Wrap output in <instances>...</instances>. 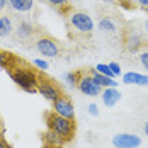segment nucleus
I'll use <instances>...</instances> for the list:
<instances>
[{
	"instance_id": "0eeeda50",
	"label": "nucleus",
	"mask_w": 148,
	"mask_h": 148,
	"mask_svg": "<svg viewBox=\"0 0 148 148\" xmlns=\"http://www.w3.org/2000/svg\"><path fill=\"white\" fill-rule=\"evenodd\" d=\"M36 32H38V29L31 24L29 21H19L14 31L15 38L19 41H22L24 45H26V41H34L36 39Z\"/></svg>"
},
{
	"instance_id": "7c9ffc66",
	"label": "nucleus",
	"mask_w": 148,
	"mask_h": 148,
	"mask_svg": "<svg viewBox=\"0 0 148 148\" xmlns=\"http://www.w3.org/2000/svg\"><path fill=\"white\" fill-rule=\"evenodd\" d=\"M48 148H60V147H48Z\"/></svg>"
},
{
	"instance_id": "dca6fc26",
	"label": "nucleus",
	"mask_w": 148,
	"mask_h": 148,
	"mask_svg": "<svg viewBox=\"0 0 148 148\" xmlns=\"http://www.w3.org/2000/svg\"><path fill=\"white\" fill-rule=\"evenodd\" d=\"M45 141L48 147H61L63 143H65V140L60 136V134H56L55 131H51V130H48L45 134Z\"/></svg>"
},
{
	"instance_id": "bb28decb",
	"label": "nucleus",
	"mask_w": 148,
	"mask_h": 148,
	"mask_svg": "<svg viewBox=\"0 0 148 148\" xmlns=\"http://www.w3.org/2000/svg\"><path fill=\"white\" fill-rule=\"evenodd\" d=\"M9 5V0H0V12H3V9Z\"/></svg>"
},
{
	"instance_id": "a211bd4d",
	"label": "nucleus",
	"mask_w": 148,
	"mask_h": 148,
	"mask_svg": "<svg viewBox=\"0 0 148 148\" xmlns=\"http://www.w3.org/2000/svg\"><path fill=\"white\" fill-rule=\"evenodd\" d=\"M14 61H15V58L10 55V53L0 49V68H5V70H7L10 65H14Z\"/></svg>"
},
{
	"instance_id": "1a4fd4ad",
	"label": "nucleus",
	"mask_w": 148,
	"mask_h": 148,
	"mask_svg": "<svg viewBox=\"0 0 148 148\" xmlns=\"http://www.w3.org/2000/svg\"><path fill=\"white\" fill-rule=\"evenodd\" d=\"M112 145L116 148H138L141 145V138L131 133H119L112 138Z\"/></svg>"
},
{
	"instance_id": "2eb2a0df",
	"label": "nucleus",
	"mask_w": 148,
	"mask_h": 148,
	"mask_svg": "<svg viewBox=\"0 0 148 148\" xmlns=\"http://www.w3.org/2000/svg\"><path fill=\"white\" fill-rule=\"evenodd\" d=\"M9 7L15 12H31L34 0H9Z\"/></svg>"
},
{
	"instance_id": "393cba45",
	"label": "nucleus",
	"mask_w": 148,
	"mask_h": 148,
	"mask_svg": "<svg viewBox=\"0 0 148 148\" xmlns=\"http://www.w3.org/2000/svg\"><path fill=\"white\" fill-rule=\"evenodd\" d=\"M89 114H92V116H97L99 114V107L95 104H90L89 106Z\"/></svg>"
},
{
	"instance_id": "6e6552de",
	"label": "nucleus",
	"mask_w": 148,
	"mask_h": 148,
	"mask_svg": "<svg viewBox=\"0 0 148 148\" xmlns=\"http://www.w3.org/2000/svg\"><path fill=\"white\" fill-rule=\"evenodd\" d=\"M53 112H56L63 118H68V119H75V107L73 102L66 97V95H61L58 97L55 102H53Z\"/></svg>"
},
{
	"instance_id": "7ed1b4c3",
	"label": "nucleus",
	"mask_w": 148,
	"mask_h": 148,
	"mask_svg": "<svg viewBox=\"0 0 148 148\" xmlns=\"http://www.w3.org/2000/svg\"><path fill=\"white\" fill-rule=\"evenodd\" d=\"M34 48L39 51V55L43 56H48V58H56L61 51L60 48V43L55 39V38H49V36H36L34 39Z\"/></svg>"
},
{
	"instance_id": "aec40b11",
	"label": "nucleus",
	"mask_w": 148,
	"mask_h": 148,
	"mask_svg": "<svg viewBox=\"0 0 148 148\" xmlns=\"http://www.w3.org/2000/svg\"><path fill=\"white\" fill-rule=\"evenodd\" d=\"M95 70L99 72V73L106 75V77H109V78H116V75L114 72L109 68V65H106V63H99V65H95Z\"/></svg>"
},
{
	"instance_id": "c756f323",
	"label": "nucleus",
	"mask_w": 148,
	"mask_h": 148,
	"mask_svg": "<svg viewBox=\"0 0 148 148\" xmlns=\"http://www.w3.org/2000/svg\"><path fill=\"white\" fill-rule=\"evenodd\" d=\"M143 131H145V134H147V136H148V123H147V124H145V128H143Z\"/></svg>"
},
{
	"instance_id": "cd10ccee",
	"label": "nucleus",
	"mask_w": 148,
	"mask_h": 148,
	"mask_svg": "<svg viewBox=\"0 0 148 148\" xmlns=\"http://www.w3.org/2000/svg\"><path fill=\"white\" fill-rule=\"evenodd\" d=\"M136 3L140 7H148V0H136Z\"/></svg>"
},
{
	"instance_id": "f3484780",
	"label": "nucleus",
	"mask_w": 148,
	"mask_h": 148,
	"mask_svg": "<svg viewBox=\"0 0 148 148\" xmlns=\"http://www.w3.org/2000/svg\"><path fill=\"white\" fill-rule=\"evenodd\" d=\"M97 27L104 32H114L116 31V24L111 21V19H107V17H102L101 21H99V24H97Z\"/></svg>"
},
{
	"instance_id": "c85d7f7f",
	"label": "nucleus",
	"mask_w": 148,
	"mask_h": 148,
	"mask_svg": "<svg viewBox=\"0 0 148 148\" xmlns=\"http://www.w3.org/2000/svg\"><path fill=\"white\" fill-rule=\"evenodd\" d=\"M143 26H145V31H147V34H148V19L143 22Z\"/></svg>"
},
{
	"instance_id": "412c9836",
	"label": "nucleus",
	"mask_w": 148,
	"mask_h": 148,
	"mask_svg": "<svg viewBox=\"0 0 148 148\" xmlns=\"http://www.w3.org/2000/svg\"><path fill=\"white\" fill-rule=\"evenodd\" d=\"M32 65H34L36 68H39L41 72H45V70H48V68H49L48 61H45V60H39V58H36V60H34V61H32Z\"/></svg>"
},
{
	"instance_id": "6ab92c4d",
	"label": "nucleus",
	"mask_w": 148,
	"mask_h": 148,
	"mask_svg": "<svg viewBox=\"0 0 148 148\" xmlns=\"http://www.w3.org/2000/svg\"><path fill=\"white\" fill-rule=\"evenodd\" d=\"M80 77H82V72H70V73L65 75V78H66L68 85H72V87H77V85H78Z\"/></svg>"
},
{
	"instance_id": "4be33fe9",
	"label": "nucleus",
	"mask_w": 148,
	"mask_h": 148,
	"mask_svg": "<svg viewBox=\"0 0 148 148\" xmlns=\"http://www.w3.org/2000/svg\"><path fill=\"white\" fill-rule=\"evenodd\" d=\"M49 5H53V7H58V9H61V7H65L66 3H68V0H46Z\"/></svg>"
},
{
	"instance_id": "423d86ee",
	"label": "nucleus",
	"mask_w": 148,
	"mask_h": 148,
	"mask_svg": "<svg viewBox=\"0 0 148 148\" xmlns=\"http://www.w3.org/2000/svg\"><path fill=\"white\" fill-rule=\"evenodd\" d=\"M77 89L80 90L82 94L89 95V97H97V95H101V94H102V87H101L94 78H92V75H90V73H82L80 82H78V85H77Z\"/></svg>"
},
{
	"instance_id": "ddd939ff",
	"label": "nucleus",
	"mask_w": 148,
	"mask_h": 148,
	"mask_svg": "<svg viewBox=\"0 0 148 148\" xmlns=\"http://www.w3.org/2000/svg\"><path fill=\"white\" fill-rule=\"evenodd\" d=\"M15 24L14 19L10 15H0V38H7L10 36L15 31Z\"/></svg>"
},
{
	"instance_id": "4468645a",
	"label": "nucleus",
	"mask_w": 148,
	"mask_h": 148,
	"mask_svg": "<svg viewBox=\"0 0 148 148\" xmlns=\"http://www.w3.org/2000/svg\"><path fill=\"white\" fill-rule=\"evenodd\" d=\"M89 73L92 75V78H94L102 89H106V87H118V82H116L114 78H109V77H106V75L99 73L95 68H89Z\"/></svg>"
},
{
	"instance_id": "a878e982",
	"label": "nucleus",
	"mask_w": 148,
	"mask_h": 148,
	"mask_svg": "<svg viewBox=\"0 0 148 148\" xmlns=\"http://www.w3.org/2000/svg\"><path fill=\"white\" fill-rule=\"evenodd\" d=\"M0 148H12V147H10V145H9V143L2 138V136H0Z\"/></svg>"
},
{
	"instance_id": "9b49d317",
	"label": "nucleus",
	"mask_w": 148,
	"mask_h": 148,
	"mask_svg": "<svg viewBox=\"0 0 148 148\" xmlns=\"http://www.w3.org/2000/svg\"><path fill=\"white\" fill-rule=\"evenodd\" d=\"M124 45H126V48H128L130 51H138L140 46L143 45V38L140 36L138 31L130 29L128 34H126V38H124Z\"/></svg>"
},
{
	"instance_id": "9d476101",
	"label": "nucleus",
	"mask_w": 148,
	"mask_h": 148,
	"mask_svg": "<svg viewBox=\"0 0 148 148\" xmlns=\"http://www.w3.org/2000/svg\"><path fill=\"white\" fill-rule=\"evenodd\" d=\"M101 97H102L104 106L112 107V106H116V104L121 101V92H119L116 87H106V89H102Z\"/></svg>"
},
{
	"instance_id": "b1692460",
	"label": "nucleus",
	"mask_w": 148,
	"mask_h": 148,
	"mask_svg": "<svg viewBox=\"0 0 148 148\" xmlns=\"http://www.w3.org/2000/svg\"><path fill=\"white\" fill-rule=\"evenodd\" d=\"M140 63L143 65V68L148 70V51H143V53L140 55Z\"/></svg>"
},
{
	"instance_id": "5701e85b",
	"label": "nucleus",
	"mask_w": 148,
	"mask_h": 148,
	"mask_svg": "<svg viewBox=\"0 0 148 148\" xmlns=\"http://www.w3.org/2000/svg\"><path fill=\"white\" fill-rule=\"evenodd\" d=\"M109 65V68L114 72V75L118 77V75H121V66H119V63H116V61H111V63H107Z\"/></svg>"
},
{
	"instance_id": "20e7f679",
	"label": "nucleus",
	"mask_w": 148,
	"mask_h": 148,
	"mask_svg": "<svg viewBox=\"0 0 148 148\" xmlns=\"http://www.w3.org/2000/svg\"><path fill=\"white\" fill-rule=\"evenodd\" d=\"M68 22H70V26H72L77 32H80V34H89V32L94 31V21H92L90 15L85 14V12H72Z\"/></svg>"
},
{
	"instance_id": "f8f14e48",
	"label": "nucleus",
	"mask_w": 148,
	"mask_h": 148,
	"mask_svg": "<svg viewBox=\"0 0 148 148\" xmlns=\"http://www.w3.org/2000/svg\"><path fill=\"white\" fill-rule=\"evenodd\" d=\"M123 82L128 85H148V75L128 72V73L123 75Z\"/></svg>"
},
{
	"instance_id": "39448f33",
	"label": "nucleus",
	"mask_w": 148,
	"mask_h": 148,
	"mask_svg": "<svg viewBox=\"0 0 148 148\" xmlns=\"http://www.w3.org/2000/svg\"><path fill=\"white\" fill-rule=\"evenodd\" d=\"M38 92L48 99V101H51V102H55L58 97L63 95V90L60 87L58 84H55L53 80H49V78H39V85H38Z\"/></svg>"
},
{
	"instance_id": "f257e3e1",
	"label": "nucleus",
	"mask_w": 148,
	"mask_h": 148,
	"mask_svg": "<svg viewBox=\"0 0 148 148\" xmlns=\"http://www.w3.org/2000/svg\"><path fill=\"white\" fill-rule=\"evenodd\" d=\"M7 72L10 75V78L22 90H26L29 94H36L38 92V85H39V78L41 77H38L36 72L27 68V65H10L7 68Z\"/></svg>"
},
{
	"instance_id": "f03ea898",
	"label": "nucleus",
	"mask_w": 148,
	"mask_h": 148,
	"mask_svg": "<svg viewBox=\"0 0 148 148\" xmlns=\"http://www.w3.org/2000/svg\"><path fill=\"white\" fill-rule=\"evenodd\" d=\"M46 126L48 130L55 131L56 134H60L65 141H70L75 134V119H68V118H63L56 112H46Z\"/></svg>"
}]
</instances>
